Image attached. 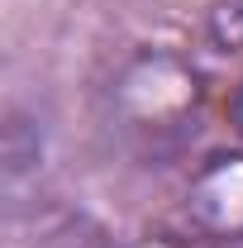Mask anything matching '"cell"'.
<instances>
[{"label": "cell", "instance_id": "obj_2", "mask_svg": "<svg viewBox=\"0 0 243 248\" xmlns=\"http://www.w3.org/2000/svg\"><path fill=\"white\" fill-rule=\"evenodd\" d=\"M191 234L210 244H243V148L210 153L182 191Z\"/></svg>", "mask_w": 243, "mask_h": 248}, {"label": "cell", "instance_id": "obj_6", "mask_svg": "<svg viewBox=\"0 0 243 248\" xmlns=\"http://www.w3.org/2000/svg\"><path fill=\"white\" fill-rule=\"evenodd\" d=\"M229 110H234V129L243 134V81H239V91H234V105Z\"/></svg>", "mask_w": 243, "mask_h": 248}, {"label": "cell", "instance_id": "obj_5", "mask_svg": "<svg viewBox=\"0 0 243 248\" xmlns=\"http://www.w3.org/2000/svg\"><path fill=\"white\" fill-rule=\"evenodd\" d=\"M120 248H210V239H191V234H172V229H152V234H138V239H129Z\"/></svg>", "mask_w": 243, "mask_h": 248}, {"label": "cell", "instance_id": "obj_4", "mask_svg": "<svg viewBox=\"0 0 243 248\" xmlns=\"http://www.w3.org/2000/svg\"><path fill=\"white\" fill-rule=\"evenodd\" d=\"M200 33L214 53H243V0H214Z\"/></svg>", "mask_w": 243, "mask_h": 248}, {"label": "cell", "instance_id": "obj_3", "mask_svg": "<svg viewBox=\"0 0 243 248\" xmlns=\"http://www.w3.org/2000/svg\"><path fill=\"white\" fill-rule=\"evenodd\" d=\"M38 157H43V134H38V124H33L29 115H19V110H10V124H5V182L19 186V177L38 167Z\"/></svg>", "mask_w": 243, "mask_h": 248}, {"label": "cell", "instance_id": "obj_1", "mask_svg": "<svg viewBox=\"0 0 243 248\" xmlns=\"http://www.w3.org/2000/svg\"><path fill=\"white\" fill-rule=\"evenodd\" d=\"M205 77L177 48H134L105 86V129L129 157L167 162L200 134Z\"/></svg>", "mask_w": 243, "mask_h": 248}]
</instances>
